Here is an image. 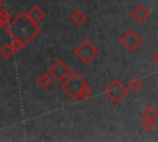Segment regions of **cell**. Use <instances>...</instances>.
<instances>
[{
	"label": "cell",
	"mask_w": 158,
	"mask_h": 142,
	"mask_svg": "<svg viewBox=\"0 0 158 142\" xmlns=\"http://www.w3.org/2000/svg\"><path fill=\"white\" fill-rule=\"evenodd\" d=\"M6 31L11 35L12 46L15 51L25 48L41 31L40 25L35 23L25 11H21L16 17L6 23Z\"/></svg>",
	"instance_id": "obj_1"
},
{
	"label": "cell",
	"mask_w": 158,
	"mask_h": 142,
	"mask_svg": "<svg viewBox=\"0 0 158 142\" xmlns=\"http://www.w3.org/2000/svg\"><path fill=\"white\" fill-rule=\"evenodd\" d=\"M60 88L72 100H86L93 95L86 80L77 72L70 73L63 81H60Z\"/></svg>",
	"instance_id": "obj_2"
},
{
	"label": "cell",
	"mask_w": 158,
	"mask_h": 142,
	"mask_svg": "<svg viewBox=\"0 0 158 142\" xmlns=\"http://www.w3.org/2000/svg\"><path fill=\"white\" fill-rule=\"evenodd\" d=\"M74 54L80 62H83L84 64H89L99 56V49L91 41L83 40L74 48Z\"/></svg>",
	"instance_id": "obj_3"
},
{
	"label": "cell",
	"mask_w": 158,
	"mask_h": 142,
	"mask_svg": "<svg viewBox=\"0 0 158 142\" xmlns=\"http://www.w3.org/2000/svg\"><path fill=\"white\" fill-rule=\"evenodd\" d=\"M104 94L110 101H112L114 104H118L127 96L128 89L120 79H114L105 86Z\"/></svg>",
	"instance_id": "obj_4"
},
{
	"label": "cell",
	"mask_w": 158,
	"mask_h": 142,
	"mask_svg": "<svg viewBox=\"0 0 158 142\" xmlns=\"http://www.w3.org/2000/svg\"><path fill=\"white\" fill-rule=\"evenodd\" d=\"M120 44L130 53H133L138 49V47L142 44V37L135 31V30H128L125 35L121 36L120 38Z\"/></svg>",
	"instance_id": "obj_5"
},
{
	"label": "cell",
	"mask_w": 158,
	"mask_h": 142,
	"mask_svg": "<svg viewBox=\"0 0 158 142\" xmlns=\"http://www.w3.org/2000/svg\"><path fill=\"white\" fill-rule=\"evenodd\" d=\"M48 73L53 78V80H57L58 83H60L72 73V70H70V68L67 65V63L63 59H57L49 67Z\"/></svg>",
	"instance_id": "obj_6"
},
{
	"label": "cell",
	"mask_w": 158,
	"mask_h": 142,
	"mask_svg": "<svg viewBox=\"0 0 158 142\" xmlns=\"http://www.w3.org/2000/svg\"><path fill=\"white\" fill-rule=\"evenodd\" d=\"M131 15H132V17H133V20H135L136 22L143 23V22H146V21L149 19L151 12H149V10H148L143 4H138V5L132 10Z\"/></svg>",
	"instance_id": "obj_7"
},
{
	"label": "cell",
	"mask_w": 158,
	"mask_h": 142,
	"mask_svg": "<svg viewBox=\"0 0 158 142\" xmlns=\"http://www.w3.org/2000/svg\"><path fill=\"white\" fill-rule=\"evenodd\" d=\"M26 14H27V16H28L35 23H37V25H40V22H41L42 20H44V17H46V12H44L40 6H37V5H33Z\"/></svg>",
	"instance_id": "obj_8"
},
{
	"label": "cell",
	"mask_w": 158,
	"mask_h": 142,
	"mask_svg": "<svg viewBox=\"0 0 158 142\" xmlns=\"http://www.w3.org/2000/svg\"><path fill=\"white\" fill-rule=\"evenodd\" d=\"M15 48L11 42H6L0 47V57L5 61H10L15 54Z\"/></svg>",
	"instance_id": "obj_9"
},
{
	"label": "cell",
	"mask_w": 158,
	"mask_h": 142,
	"mask_svg": "<svg viewBox=\"0 0 158 142\" xmlns=\"http://www.w3.org/2000/svg\"><path fill=\"white\" fill-rule=\"evenodd\" d=\"M70 20H72L77 26H81V25H84L85 21L88 20V16H86V14H85L81 9H78V10H75V11L70 15Z\"/></svg>",
	"instance_id": "obj_10"
},
{
	"label": "cell",
	"mask_w": 158,
	"mask_h": 142,
	"mask_svg": "<svg viewBox=\"0 0 158 142\" xmlns=\"http://www.w3.org/2000/svg\"><path fill=\"white\" fill-rule=\"evenodd\" d=\"M141 114L144 119H148V120H157L158 117V110L154 105H147Z\"/></svg>",
	"instance_id": "obj_11"
},
{
	"label": "cell",
	"mask_w": 158,
	"mask_h": 142,
	"mask_svg": "<svg viewBox=\"0 0 158 142\" xmlns=\"http://www.w3.org/2000/svg\"><path fill=\"white\" fill-rule=\"evenodd\" d=\"M52 83H53V78L49 75V73H42V74L37 78V84H38L41 88H43V89L49 88V86L52 85Z\"/></svg>",
	"instance_id": "obj_12"
},
{
	"label": "cell",
	"mask_w": 158,
	"mask_h": 142,
	"mask_svg": "<svg viewBox=\"0 0 158 142\" xmlns=\"http://www.w3.org/2000/svg\"><path fill=\"white\" fill-rule=\"evenodd\" d=\"M126 86H127V89H130L131 91H133V93H138V91H141V90L143 89L144 83H143L139 78H133V79L128 83V85H126Z\"/></svg>",
	"instance_id": "obj_13"
},
{
	"label": "cell",
	"mask_w": 158,
	"mask_h": 142,
	"mask_svg": "<svg viewBox=\"0 0 158 142\" xmlns=\"http://www.w3.org/2000/svg\"><path fill=\"white\" fill-rule=\"evenodd\" d=\"M10 20H11L10 12H9L6 9L0 7V27H1V26H5Z\"/></svg>",
	"instance_id": "obj_14"
},
{
	"label": "cell",
	"mask_w": 158,
	"mask_h": 142,
	"mask_svg": "<svg viewBox=\"0 0 158 142\" xmlns=\"http://www.w3.org/2000/svg\"><path fill=\"white\" fill-rule=\"evenodd\" d=\"M142 128L146 131V132H151L154 127H156V120H148V119H144L141 123Z\"/></svg>",
	"instance_id": "obj_15"
},
{
	"label": "cell",
	"mask_w": 158,
	"mask_h": 142,
	"mask_svg": "<svg viewBox=\"0 0 158 142\" xmlns=\"http://www.w3.org/2000/svg\"><path fill=\"white\" fill-rule=\"evenodd\" d=\"M152 61H153L154 64H158V53H157V52L153 53V56H152Z\"/></svg>",
	"instance_id": "obj_16"
},
{
	"label": "cell",
	"mask_w": 158,
	"mask_h": 142,
	"mask_svg": "<svg viewBox=\"0 0 158 142\" xmlns=\"http://www.w3.org/2000/svg\"><path fill=\"white\" fill-rule=\"evenodd\" d=\"M4 5V0H0V7Z\"/></svg>",
	"instance_id": "obj_17"
},
{
	"label": "cell",
	"mask_w": 158,
	"mask_h": 142,
	"mask_svg": "<svg viewBox=\"0 0 158 142\" xmlns=\"http://www.w3.org/2000/svg\"><path fill=\"white\" fill-rule=\"evenodd\" d=\"M88 1H90V0H88Z\"/></svg>",
	"instance_id": "obj_18"
}]
</instances>
